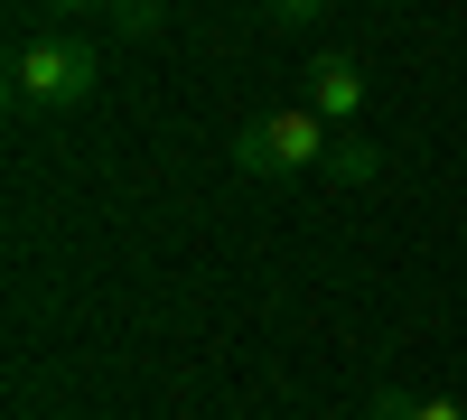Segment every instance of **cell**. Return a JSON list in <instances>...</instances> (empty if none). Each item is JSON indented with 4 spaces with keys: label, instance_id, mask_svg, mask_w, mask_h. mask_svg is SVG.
<instances>
[{
    "label": "cell",
    "instance_id": "1",
    "mask_svg": "<svg viewBox=\"0 0 467 420\" xmlns=\"http://www.w3.org/2000/svg\"><path fill=\"white\" fill-rule=\"evenodd\" d=\"M103 85V56L85 37H28L10 56V112L19 122H57V112H85Z\"/></svg>",
    "mask_w": 467,
    "mask_h": 420
},
{
    "label": "cell",
    "instance_id": "2",
    "mask_svg": "<svg viewBox=\"0 0 467 420\" xmlns=\"http://www.w3.org/2000/svg\"><path fill=\"white\" fill-rule=\"evenodd\" d=\"M327 122L308 103H281V112H253L244 131H234V169L244 178H308V169H327Z\"/></svg>",
    "mask_w": 467,
    "mask_h": 420
},
{
    "label": "cell",
    "instance_id": "3",
    "mask_svg": "<svg viewBox=\"0 0 467 420\" xmlns=\"http://www.w3.org/2000/svg\"><path fill=\"white\" fill-rule=\"evenodd\" d=\"M308 112H318L327 131H346L365 112V66L356 56H318V66H308Z\"/></svg>",
    "mask_w": 467,
    "mask_h": 420
},
{
    "label": "cell",
    "instance_id": "4",
    "mask_svg": "<svg viewBox=\"0 0 467 420\" xmlns=\"http://www.w3.org/2000/svg\"><path fill=\"white\" fill-rule=\"evenodd\" d=\"M365 411H374V420H467V402H449V393H402V384H383Z\"/></svg>",
    "mask_w": 467,
    "mask_h": 420
},
{
    "label": "cell",
    "instance_id": "5",
    "mask_svg": "<svg viewBox=\"0 0 467 420\" xmlns=\"http://www.w3.org/2000/svg\"><path fill=\"white\" fill-rule=\"evenodd\" d=\"M374 169H383L374 140H327V169H318V178H337V187H374Z\"/></svg>",
    "mask_w": 467,
    "mask_h": 420
},
{
    "label": "cell",
    "instance_id": "6",
    "mask_svg": "<svg viewBox=\"0 0 467 420\" xmlns=\"http://www.w3.org/2000/svg\"><path fill=\"white\" fill-rule=\"evenodd\" d=\"M37 10H112L131 37H150V28H160V0H37Z\"/></svg>",
    "mask_w": 467,
    "mask_h": 420
},
{
    "label": "cell",
    "instance_id": "7",
    "mask_svg": "<svg viewBox=\"0 0 467 420\" xmlns=\"http://www.w3.org/2000/svg\"><path fill=\"white\" fill-rule=\"evenodd\" d=\"M318 10H327V0H262V19H271V28H308Z\"/></svg>",
    "mask_w": 467,
    "mask_h": 420
}]
</instances>
